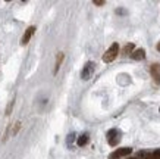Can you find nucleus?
<instances>
[{
  "label": "nucleus",
  "instance_id": "nucleus-1",
  "mask_svg": "<svg viewBox=\"0 0 160 159\" xmlns=\"http://www.w3.org/2000/svg\"><path fill=\"white\" fill-rule=\"evenodd\" d=\"M118 55H119V44H118V43H113L110 47L106 50V53L103 55V61H104L106 63L113 62V61L116 59Z\"/></svg>",
  "mask_w": 160,
  "mask_h": 159
},
{
  "label": "nucleus",
  "instance_id": "nucleus-2",
  "mask_svg": "<svg viewBox=\"0 0 160 159\" xmlns=\"http://www.w3.org/2000/svg\"><path fill=\"white\" fill-rule=\"evenodd\" d=\"M94 69H96V65H94L92 62L85 63L84 69L81 71V77H82V80H90L91 75H92V72H94Z\"/></svg>",
  "mask_w": 160,
  "mask_h": 159
},
{
  "label": "nucleus",
  "instance_id": "nucleus-3",
  "mask_svg": "<svg viewBox=\"0 0 160 159\" xmlns=\"http://www.w3.org/2000/svg\"><path fill=\"white\" fill-rule=\"evenodd\" d=\"M119 140H121V133L118 130H110L107 133V141L110 146H116L119 143Z\"/></svg>",
  "mask_w": 160,
  "mask_h": 159
},
{
  "label": "nucleus",
  "instance_id": "nucleus-4",
  "mask_svg": "<svg viewBox=\"0 0 160 159\" xmlns=\"http://www.w3.org/2000/svg\"><path fill=\"white\" fill-rule=\"evenodd\" d=\"M132 153L131 147H122V149L115 150L113 153L110 155V159H118V158H123V156H128V155Z\"/></svg>",
  "mask_w": 160,
  "mask_h": 159
},
{
  "label": "nucleus",
  "instance_id": "nucleus-5",
  "mask_svg": "<svg viewBox=\"0 0 160 159\" xmlns=\"http://www.w3.org/2000/svg\"><path fill=\"white\" fill-rule=\"evenodd\" d=\"M35 33V27H29V28H27V31L24 33V35H22V39H21V44H28V41L31 40V37L34 35Z\"/></svg>",
  "mask_w": 160,
  "mask_h": 159
},
{
  "label": "nucleus",
  "instance_id": "nucleus-6",
  "mask_svg": "<svg viewBox=\"0 0 160 159\" xmlns=\"http://www.w3.org/2000/svg\"><path fill=\"white\" fill-rule=\"evenodd\" d=\"M151 77L154 78V81L157 82V84H160V65L159 63H154V65H151Z\"/></svg>",
  "mask_w": 160,
  "mask_h": 159
},
{
  "label": "nucleus",
  "instance_id": "nucleus-7",
  "mask_svg": "<svg viewBox=\"0 0 160 159\" xmlns=\"http://www.w3.org/2000/svg\"><path fill=\"white\" fill-rule=\"evenodd\" d=\"M131 58L134 61H142V59L146 58V50L144 49H137V50H134L131 53Z\"/></svg>",
  "mask_w": 160,
  "mask_h": 159
},
{
  "label": "nucleus",
  "instance_id": "nucleus-8",
  "mask_svg": "<svg viewBox=\"0 0 160 159\" xmlns=\"http://www.w3.org/2000/svg\"><path fill=\"white\" fill-rule=\"evenodd\" d=\"M63 58H65V55H63L62 52L58 53V56H56V63H54V74H58L59 68H60V65H62V62H63Z\"/></svg>",
  "mask_w": 160,
  "mask_h": 159
},
{
  "label": "nucleus",
  "instance_id": "nucleus-9",
  "mask_svg": "<svg viewBox=\"0 0 160 159\" xmlns=\"http://www.w3.org/2000/svg\"><path fill=\"white\" fill-rule=\"evenodd\" d=\"M88 134H82V135H79L78 137V140H77V145L79 146V147H82V146H85L88 143Z\"/></svg>",
  "mask_w": 160,
  "mask_h": 159
},
{
  "label": "nucleus",
  "instance_id": "nucleus-10",
  "mask_svg": "<svg viewBox=\"0 0 160 159\" xmlns=\"http://www.w3.org/2000/svg\"><path fill=\"white\" fill-rule=\"evenodd\" d=\"M150 159H160V149L154 150V152H151V153H150Z\"/></svg>",
  "mask_w": 160,
  "mask_h": 159
},
{
  "label": "nucleus",
  "instance_id": "nucleus-11",
  "mask_svg": "<svg viewBox=\"0 0 160 159\" xmlns=\"http://www.w3.org/2000/svg\"><path fill=\"white\" fill-rule=\"evenodd\" d=\"M21 128V122H16V124H15V130H12V134H16V133H18V130H19Z\"/></svg>",
  "mask_w": 160,
  "mask_h": 159
},
{
  "label": "nucleus",
  "instance_id": "nucleus-12",
  "mask_svg": "<svg viewBox=\"0 0 160 159\" xmlns=\"http://www.w3.org/2000/svg\"><path fill=\"white\" fill-rule=\"evenodd\" d=\"M132 49H134V44H128V46H126V47H125V53H129V52H131V50H132Z\"/></svg>",
  "mask_w": 160,
  "mask_h": 159
},
{
  "label": "nucleus",
  "instance_id": "nucleus-13",
  "mask_svg": "<svg viewBox=\"0 0 160 159\" xmlns=\"http://www.w3.org/2000/svg\"><path fill=\"white\" fill-rule=\"evenodd\" d=\"M94 5L96 6H103L104 5V2H103V0H94Z\"/></svg>",
  "mask_w": 160,
  "mask_h": 159
},
{
  "label": "nucleus",
  "instance_id": "nucleus-14",
  "mask_svg": "<svg viewBox=\"0 0 160 159\" xmlns=\"http://www.w3.org/2000/svg\"><path fill=\"white\" fill-rule=\"evenodd\" d=\"M116 13H126V12H125V10H122V9H118Z\"/></svg>",
  "mask_w": 160,
  "mask_h": 159
},
{
  "label": "nucleus",
  "instance_id": "nucleus-15",
  "mask_svg": "<svg viewBox=\"0 0 160 159\" xmlns=\"http://www.w3.org/2000/svg\"><path fill=\"white\" fill-rule=\"evenodd\" d=\"M157 50L160 52V43H157Z\"/></svg>",
  "mask_w": 160,
  "mask_h": 159
}]
</instances>
